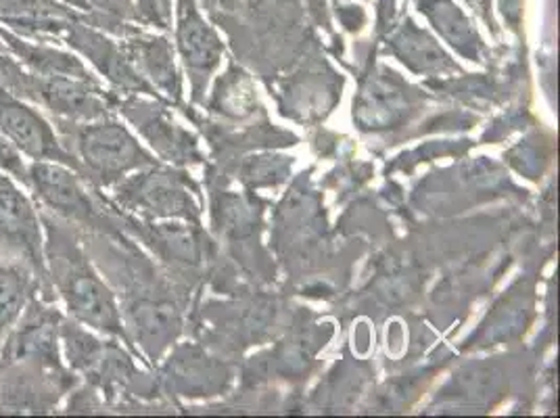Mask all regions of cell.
Masks as SVG:
<instances>
[{"label":"cell","instance_id":"1","mask_svg":"<svg viewBox=\"0 0 560 418\" xmlns=\"http://www.w3.org/2000/svg\"><path fill=\"white\" fill-rule=\"evenodd\" d=\"M61 307L38 291L0 341V415L59 413L75 385L61 356Z\"/></svg>","mask_w":560,"mask_h":418},{"label":"cell","instance_id":"2","mask_svg":"<svg viewBox=\"0 0 560 418\" xmlns=\"http://www.w3.org/2000/svg\"><path fill=\"white\" fill-rule=\"evenodd\" d=\"M45 220V266L52 300L61 312L105 337L124 333L116 293L94 268L75 229L43 213Z\"/></svg>","mask_w":560,"mask_h":418},{"label":"cell","instance_id":"3","mask_svg":"<svg viewBox=\"0 0 560 418\" xmlns=\"http://www.w3.org/2000/svg\"><path fill=\"white\" fill-rule=\"evenodd\" d=\"M55 121V119H52ZM73 167L98 183H116L147 163L132 132L112 117L91 121H55Z\"/></svg>","mask_w":560,"mask_h":418},{"label":"cell","instance_id":"4","mask_svg":"<svg viewBox=\"0 0 560 418\" xmlns=\"http://www.w3.org/2000/svg\"><path fill=\"white\" fill-rule=\"evenodd\" d=\"M0 254L25 264L48 291L43 211L27 186L4 172H0Z\"/></svg>","mask_w":560,"mask_h":418},{"label":"cell","instance_id":"5","mask_svg":"<svg viewBox=\"0 0 560 418\" xmlns=\"http://www.w3.org/2000/svg\"><path fill=\"white\" fill-rule=\"evenodd\" d=\"M25 186L45 216L73 227L96 220V206L84 176L66 163L30 162Z\"/></svg>","mask_w":560,"mask_h":418},{"label":"cell","instance_id":"6","mask_svg":"<svg viewBox=\"0 0 560 418\" xmlns=\"http://www.w3.org/2000/svg\"><path fill=\"white\" fill-rule=\"evenodd\" d=\"M0 132L27 162H57L73 167V160L57 124L36 103L0 84Z\"/></svg>","mask_w":560,"mask_h":418},{"label":"cell","instance_id":"7","mask_svg":"<svg viewBox=\"0 0 560 418\" xmlns=\"http://www.w3.org/2000/svg\"><path fill=\"white\" fill-rule=\"evenodd\" d=\"M38 291L48 295L40 279L25 264L0 254V341L20 321L25 305Z\"/></svg>","mask_w":560,"mask_h":418},{"label":"cell","instance_id":"8","mask_svg":"<svg viewBox=\"0 0 560 418\" xmlns=\"http://www.w3.org/2000/svg\"><path fill=\"white\" fill-rule=\"evenodd\" d=\"M27 165L30 162L25 160L24 155L9 142V139L0 132V172L22 181L25 185L27 178Z\"/></svg>","mask_w":560,"mask_h":418},{"label":"cell","instance_id":"9","mask_svg":"<svg viewBox=\"0 0 560 418\" xmlns=\"http://www.w3.org/2000/svg\"><path fill=\"white\" fill-rule=\"evenodd\" d=\"M140 9L144 15L160 20L164 15L165 0H139Z\"/></svg>","mask_w":560,"mask_h":418},{"label":"cell","instance_id":"10","mask_svg":"<svg viewBox=\"0 0 560 418\" xmlns=\"http://www.w3.org/2000/svg\"><path fill=\"white\" fill-rule=\"evenodd\" d=\"M61 2H66V4H70V7H80V9H86L89 4H93L96 0H61Z\"/></svg>","mask_w":560,"mask_h":418}]
</instances>
